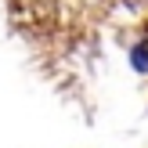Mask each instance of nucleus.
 Segmentation results:
<instances>
[{
    "instance_id": "f257e3e1",
    "label": "nucleus",
    "mask_w": 148,
    "mask_h": 148,
    "mask_svg": "<svg viewBox=\"0 0 148 148\" xmlns=\"http://www.w3.org/2000/svg\"><path fill=\"white\" fill-rule=\"evenodd\" d=\"M130 65H134L137 72H148V40L137 43V47L130 51Z\"/></svg>"
}]
</instances>
